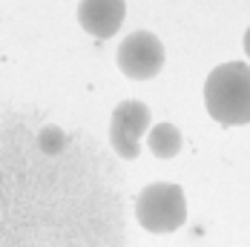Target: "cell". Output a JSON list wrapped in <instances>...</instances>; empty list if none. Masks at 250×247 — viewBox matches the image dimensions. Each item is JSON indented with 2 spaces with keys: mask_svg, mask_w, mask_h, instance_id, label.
Segmentation results:
<instances>
[{
  "mask_svg": "<svg viewBox=\"0 0 250 247\" xmlns=\"http://www.w3.org/2000/svg\"><path fill=\"white\" fill-rule=\"evenodd\" d=\"M204 106L225 126L250 124V66L242 61L222 63L204 81Z\"/></svg>",
  "mask_w": 250,
  "mask_h": 247,
  "instance_id": "obj_1",
  "label": "cell"
},
{
  "mask_svg": "<svg viewBox=\"0 0 250 247\" xmlns=\"http://www.w3.org/2000/svg\"><path fill=\"white\" fill-rule=\"evenodd\" d=\"M138 224L150 233H173L187 222V198L173 181H155L141 190L135 201Z\"/></svg>",
  "mask_w": 250,
  "mask_h": 247,
  "instance_id": "obj_2",
  "label": "cell"
},
{
  "mask_svg": "<svg viewBox=\"0 0 250 247\" xmlns=\"http://www.w3.org/2000/svg\"><path fill=\"white\" fill-rule=\"evenodd\" d=\"M150 124H152V115H150V106L141 103V101H121L112 112V121H109V144L112 149L132 161L138 158V144L141 138L150 132Z\"/></svg>",
  "mask_w": 250,
  "mask_h": 247,
  "instance_id": "obj_3",
  "label": "cell"
},
{
  "mask_svg": "<svg viewBox=\"0 0 250 247\" xmlns=\"http://www.w3.org/2000/svg\"><path fill=\"white\" fill-rule=\"evenodd\" d=\"M115 61L126 78L147 81V78H155L164 66V43L152 32H132L121 41Z\"/></svg>",
  "mask_w": 250,
  "mask_h": 247,
  "instance_id": "obj_4",
  "label": "cell"
},
{
  "mask_svg": "<svg viewBox=\"0 0 250 247\" xmlns=\"http://www.w3.org/2000/svg\"><path fill=\"white\" fill-rule=\"evenodd\" d=\"M126 18L124 0H81L78 3V23L92 38H112Z\"/></svg>",
  "mask_w": 250,
  "mask_h": 247,
  "instance_id": "obj_5",
  "label": "cell"
},
{
  "mask_svg": "<svg viewBox=\"0 0 250 247\" xmlns=\"http://www.w3.org/2000/svg\"><path fill=\"white\" fill-rule=\"evenodd\" d=\"M147 147L152 149L155 158H173L181 149V132L175 124H155L147 132Z\"/></svg>",
  "mask_w": 250,
  "mask_h": 247,
  "instance_id": "obj_6",
  "label": "cell"
},
{
  "mask_svg": "<svg viewBox=\"0 0 250 247\" xmlns=\"http://www.w3.org/2000/svg\"><path fill=\"white\" fill-rule=\"evenodd\" d=\"M245 55L250 58V26H248V32H245Z\"/></svg>",
  "mask_w": 250,
  "mask_h": 247,
  "instance_id": "obj_7",
  "label": "cell"
}]
</instances>
